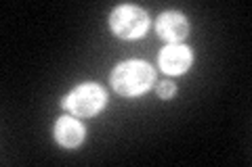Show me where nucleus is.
I'll return each instance as SVG.
<instances>
[{
	"mask_svg": "<svg viewBox=\"0 0 252 167\" xmlns=\"http://www.w3.org/2000/svg\"><path fill=\"white\" fill-rule=\"evenodd\" d=\"M156 79L154 69L143 61L120 63L112 73V86L120 96H139L152 88Z\"/></svg>",
	"mask_w": 252,
	"mask_h": 167,
	"instance_id": "obj_1",
	"label": "nucleus"
},
{
	"mask_svg": "<svg viewBox=\"0 0 252 167\" xmlns=\"http://www.w3.org/2000/svg\"><path fill=\"white\" fill-rule=\"evenodd\" d=\"M105 100H107V96L101 86L82 84L63 100V107L76 117H93L105 107Z\"/></svg>",
	"mask_w": 252,
	"mask_h": 167,
	"instance_id": "obj_2",
	"label": "nucleus"
},
{
	"mask_svg": "<svg viewBox=\"0 0 252 167\" xmlns=\"http://www.w3.org/2000/svg\"><path fill=\"white\" fill-rule=\"evenodd\" d=\"M109 25H112L114 34L120 38H139L147 31L149 19H147V13L143 9H139V6L122 4L114 9L112 17H109Z\"/></svg>",
	"mask_w": 252,
	"mask_h": 167,
	"instance_id": "obj_3",
	"label": "nucleus"
},
{
	"mask_svg": "<svg viewBox=\"0 0 252 167\" xmlns=\"http://www.w3.org/2000/svg\"><path fill=\"white\" fill-rule=\"evenodd\" d=\"M158 61H160V69L164 73L179 75L189 69V65H191V61H193V54L183 44H168L166 48H162Z\"/></svg>",
	"mask_w": 252,
	"mask_h": 167,
	"instance_id": "obj_4",
	"label": "nucleus"
},
{
	"mask_svg": "<svg viewBox=\"0 0 252 167\" xmlns=\"http://www.w3.org/2000/svg\"><path fill=\"white\" fill-rule=\"evenodd\" d=\"M156 29L162 40H166L170 44H177L181 40H185L187 31H189V23L181 13L168 11V13L160 15V19L156 23Z\"/></svg>",
	"mask_w": 252,
	"mask_h": 167,
	"instance_id": "obj_5",
	"label": "nucleus"
},
{
	"mask_svg": "<svg viewBox=\"0 0 252 167\" xmlns=\"http://www.w3.org/2000/svg\"><path fill=\"white\" fill-rule=\"evenodd\" d=\"M55 138H57L61 146L76 148V146H80V142L84 140V128L74 117H61L59 121L55 123Z\"/></svg>",
	"mask_w": 252,
	"mask_h": 167,
	"instance_id": "obj_6",
	"label": "nucleus"
},
{
	"mask_svg": "<svg viewBox=\"0 0 252 167\" xmlns=\"http://www.w3.org/2000/svg\"><path fill=\"white\" fill-rule=\"evenodd\" d=\"M175 84H170V82H160V86H158V94H160L162 98H170V96H175Z\"/></svg>",
	"mask_w": 252,
	"mask_h": 167,
	"instance_id": "obj_7",
	"label": "nucleus"
}]
</instances>
